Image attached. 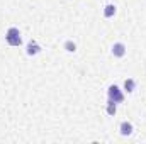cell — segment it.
Wrapping results in <instances>:
<instances>
[{"label":"cell","mask_w":146,"mask_h":144,"mask_svg":"<svg viewBox=\"0 0 146 144\" xmlns=\"http://www.w3.org/2000/svg\"><path fill=\"white\" fill-rule=\"evenodd\" d=\"M5 41H7V44H9V46H14V48L21 46V44H22L21 31H19L17 27H9V29H7V32H5Z\"/></svg>","instance_id":"obj_1"},{"label":"cell","mask_w":146,"mask_h":144,"mask_svg":"<svg viewBox=\"0 0 146 144\" xmlns=\"http://www.w3.org/2000/svg\"><path fill=\"white\" fill-rule=\"evenodd\" d=\"M107 98L114 104H122L124 102V90H121L117 85H110L107 90Z\"/></svg>","instance_id":"obj_2"},{"label":"cell","mask_w":146,"mask_h":144,"mask_svg":"<svg viewBox=\"0 0 146 144\" xmlns=\"http://www.w3.org/2000/svg\"><path fill=\"white\" fill-rule=\"evenodd\" d=\"M126 44L124 42H114L112 46V56L114 58H124L126 56Z\"/></svg>","instance_id":"obj_3"},{"label":"cell","mask_w":146,"mask_h":144,"mask_svg":"<svg viewBox=\"0 0 146 144\" xmlns=\"http://www.w3.org/2000/svg\"><path fill=\"white\" fill-rule=\"evenodd\" d=\"M26 53H27L29 56H36V54L41 53V46L37 44L34 39H31V41L27 42V46H26Z\"/></svg>","instance_id":"obj_4"},{"label":"cell","mask_w":146,"mask_h":144,"mask_svg":"<svg viewBox=\"0 0 146 144\" xmlns=\"http://www.w3.org/2000/svg\"><path fill=\"white\" fill-rule=\"evenodd\" d=\"M133 131H134V127H133L131 122H127V120L121 122V126H119V132H121V136H131Z\"/></svg>","instance_id":"obj_5"},{"label":"cell","mask_w":146,"mask_h":144,"mask_svg":"<svg viewBox=\"0 0 146 144\" xmlns=\"http://www.w3.org/2000/svg\"><path fill=\"white\" fill-rule=\"evenodd\" d=\"M134 90H136V80H133V78L124 80V92L126 93H133Z\"/></svg>","instance_id":"obj_6"},{"label":"cell","mask_w":146,"mask_h":144,"mask_svg":"<svg viewBox=\"0 0 146 144\" xmlns=\"http://www.w3.org/2000/svg\"><path fill=\"white\" fill-rule=\"evenodd\" d=\"M115 15V5L114 3H107L106 7H104V17L106 19H110V17H114Z\"/></svg>","instance_id":"obj_7"},{"label":"cell","mask_w":146,"mask_h":144,"mask_svg":"<svg viewBox=\"0 0 146 144\" xmlns=\"http://www.w3.org/2000/svg\"><path fill=\"white\" fill-rule=\"evenodd\" d=\"M115 112H117V104H114L112 100H107V114L115 115Z\"/></svg>","instance_id":"obj_8"},{"label":"cell","mask_w":146,"mask_h":144,"mask_svg":"<svg viewBox=\"0 0 146 144\" xmlns=\"http://www.w3.org/2000/svg\"><path fill=\"white\" fill-rule=\"evenodd\" d=\"M65 49H66L68 53H75V51H76V44H75L73 41H66V42H65Z\"/></svg>","instance_id":"obj_9"}]
</instances>
